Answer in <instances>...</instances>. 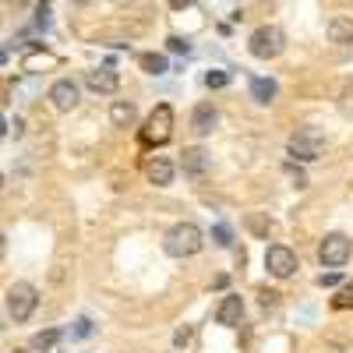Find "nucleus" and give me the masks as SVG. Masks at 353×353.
<instances>
[{
    "label": "nucleus",
    "instance_id": "obj_1",
    "mask_svg": "<svg viewBox=\"0 0 353 353\" xmlns=\"http://www.w3.org/2000/svg\"><path fill=\"white\" fill-rule=\"evenodd\" d=\"M163 248L170 258H191L205 248V233L194 226V223H176L166 230V237H163Z\"/></svg>",
    "mask_w": 353,
    "mask_h": 353
},
{
    "label": "nucleus",
    "instance_id": "obj_2",
    "mask_svg": "<svg viewBox=\"0 0 353 353\" xmlns=\"http://www.w3.org/2000/svg\"><path fill=\"white\" fill-rule=\"evenodd\" d=\"M173 134V106L170 103H159L152 113H149V121H145L138 141L145 145V149H156V145H166Z\"/></svg>",
    "mask_w": 353,
    "mask_h": 353
},
{
    "label": "nucleus",
    "instance_id": "obj_3",
    "mask_svg": "<svg viewBox=\"0 0 353 353\" xmlns=\"http://www.w3.org/2000/svg\"><path fill=\"white\" fill-rule=\"evenodd\" d=\"M248 50H251V57H258V61H276V57L286 50V32L279 25H261V28L251 32Z\"/></svg>",
    "mask_w": 353,
    "mask_h": 353
},
{
    "label": "nucleus",
    "instance_id": "obj_4",
    "mask_svg": "<svg viewBox=\"0 0 353 353\" xmlns=\"http://www.w3.org/2000/svg\"><path fill=\"white\" fill-rule=\"evenodd\" d=\"M290 156L297 163H314L325 156V134L318 128H301L297 134L290 138Z\"/></svg>",
    "mask_w": 353,
    "mask_h": 353
},
{
    "label": "nucleus",
    "instance_id": "obj_5",
    "mask_svg": "<svg viewBox=\"0 0 353 353\" xmlns=\"http://www.w3.org/2000/svg\"><path fill=\"white\" fill-rule=\"evenodd\" d=\"M36 304H39V293H36L32 283H14L8 290V314L14 321H28L32 311H36Z\"/></svg>",
    "mask_w": 353,
    "mask_h": 353
},
{
    "label": "nucleus",
    "instance_id": "obj_6",
    "mask_svg": "<svg viewBox=\"0 0 353 353\" xmlns=\"http://www.w3.org/2000/svg\"><path fill=\"white\" fill-rule=\"evenodd\" d=\"M350 254H353V244H350V237H343V233H329L318 248L321 265H329V269H343V265L350 261Z\"/></svg>",
    "mask_w": 353,
    "mask_h": 353
},
{
    "label": "nucleus",
    "instance_id": "obj_7",
    "mask_svg": "<svg viewBox=\"0 0 353 353\" xmlns=\"http://www.w3.org/2000/svg\"><path fill=\"white\" fill-rule=\"evenodd\" d=\"M265 265H269V272L276 279H290L293 272H297V254H293L286 244H272L269 251H265Z\"/></svg>",
    "mask_w": 353,
    "mask_h": 353
},
{
    "label": "nucleus",
    "instance_id": "obj_8",
    "mask_svg": "<svg viewBox=\"0 0 353 353\" xmlns=\"http://www.w3.org/2000/svg\"><path fill=\"white\" fill-rule=\"evenodd\" d=\"M78 81H71V78H61V81H53V88H50V103L61 110V113H68V110H74L78 106Z\"/></svg>",
    "mask_w": 353,
    "mask_h": 353
},
{
    "label": "nucleus",
    "instance_id": "obj_9",
    "mask_svg": "<svg viewBox=\"0 0 353 353\" xmlns=\"http://www.w3.org/2000/svg\"><path fill=\"white\" fill-rule=\"evenodd\" d=\"M85 85L92 88V92H99V96H113L117 88H121V78H117V71L106 64V68L88 71V74H85Z\"/></svg>",
    "mask_w": 353,
    "mask_h": 353
},
{
    "label": "nucleus",
    "instance_id": "obj_10",
    "mask_svg": "<svg viewBox=\"0 0 353 353\" xmlns=\"http://www.w3.org/2000/svg\"><path fill=\"white\" fill-rule=\"evenodd\" d=\"M191 128H194V134H198V138H209V134L219 128V110H216L212 103L194 106V113H191Z\"/></svg>",
    "mask_w": 353,
    "mask_h": 353
},
{
    "label": "nucleus",
    "instance_id": "obj_11",
    "mask_svg": "<svg viewBox=\"0 0 353 353\" xmlns=\"http://www.w3.org/2000/svg\"><path fill=\"white\" fill-rule=\"evenodd\" d=\"M181 166H184V173H188V176H205V173L212 170V156L205 152L201 145H194V149H184Z\"/></svg>",
    "mask_w": 353,
    "mask_h": 353
},
{
    "label": "nucleus",
    "instance_id": "obj_12",
    "mask_svg": "<svg viewBox=\"0 0 353 353\" xmlns=\"http://www.w3.org/2000/svg\"><path fill=\"white\" fill-rule=\"evenodd\" d=\"M241 318H244V301L237 297V293L223 297V304H219V311H216V321H219V325L233 329V325H241Z\"/></svg>",
    "mask_w": 353,
    "mask_h": 353
},
{
    "label": "nucleus",
    "instance_id": "obj_13",
    "mask_svg": "<svg viewBox=\"0 0 353 353\" xmlns=\"http://www.w3.org/2000/svg\"><path fill=\"white\" fill-rule=\"evenodd\" d=\"M145 176H149V184H156V188H170L173 184V163L166 156H156V159L145 163Z\"/></svg>",
    "mask_w": 353,
    "mask_h": 353
},
{
    "label": "nucleus",
    "instance_id": "obj_14",
    "mask_svg": "<svg viewBox=\"0 0 353 353\" xmlns=\"http://www.w3.org/2000/svg\"><path fill=\"white\" fill-rule=\"evenodd\" d=\"M325 32H329V43H336V46H350V43H353V18L336 14V18L325 25Z\"/></svg>",
    "mask_w": 353,
    "mask_h": 353
},
{
    "label": "nucleus",
    "instance_id": "obj_15",
    "mask_svg": "<svg viewBox=\"0 0 353 353\" xmlns=\"http://www.w3.org/2000/svg\"><path fill=\"white\" fill-rule=\"evenodd\" d=\"M134 117H138L134 103L117 99V103L110 106V124H113V128H131V124H134Z\"/></svg>",
    "mask_w": 353,
    "mask_h": 353
},
{
    "label": "nucleus",
    "instance_id": "obj_16",
    "mask_svg": "<svg viewBox=\"0 0 353 353\" xmlns=\"http://www.w3.org/2000/svg\"><path fill=\"white\" fill-rule=\"evenodd\" d=\"M276 92H279V85H276L272 78H251V96H254V103L269 106V103L276 99Z\"/></svg>",
    "mask_w": 353,
    "mask_h": 353
},
{
    "label": "nucleus",
    "instance_id": "obj_17",
    "mask_svg": "<svg viewBox=\"0 0 353 353\" xmlns=\"http://www.w3.org/2000/svg\"><path fill=\"white\" fill-rule=\"evenodd\" d=\"M138 64H141L145 74H166V57L163 53H141Z\"/></svg>",
    "mask_w": 353,
    "mask_h": 353
},
{
    "label": "nucleus",
    "instance_id": "obj_18",
    "mask_svg": "<svg viewBox=\"0 0 353 353\" xmlns=\"http://www.w3.org/2000/svg\"><path fill=\"white\" fill-rule=\"evenodd\" d=\"M57 343H61V329H46V332H36L32 336V350L36 353H50Z\"/></svg>",
    "mask_w": 353,
    "mask_h": 353
},
{
    "label": "nucleus",
    "instance_id": "obj_19",
    "mask_svg": "<svg viewBox=\"0 0 353 353\" xmlns=\"http://www.w3.org/2000/svg\"><path fill=\"white\" fill-rule=\"evenodd\" d=\"M212 237H216V244H219V248H233V230H230L226 223H219V226L212 230Z\"/></svg>",
    "mask_w": 353,
    "mask_h": 353
},
{
    "label": "nucleus",
    "instance_id": "obj_20",
    "mask_svg": "<svg viewBox=\"0 0 353 353\" xmlns=\"http://www.w3.org/2000/svg\"><path fill=\"white\" fill-rule=\"evenodd\" d=\"M339 311H346V307H353V283H346L339 293H336V301H332Z\"/></svg>",
    "mask_w": 353,
    "mask_h": 353
},
{
    "label": "nucleus",
    "instance_id": "obj_21",
    "mask_svg": "<svg viewBox=\"0 0 353 353\" xmlns=\"http://www.w3.org/2000/svg\"><path fill=\"white\" fill-rule=\"evenodd\" d=\"M248 226L258 233V237H265V233H269L272 230V223L269 219H265V216H248Z\"/></svg>",
    "mask_w": 353,
    "mask_h": 353
},
{
    "label": "nucleus",
    "instance_id": "obj_22",
    "mask_svg": "<svg viewBox=\"0 0 353 353\" xmlns=\"http://www.w3.org/2000/svg\"><path fill=\"white\" fill-rule=\"evenodd\" d=\"M205 85H209V88H223V85H230V74L226 71H209V74H205Z\"/></svg>",
    "mask_w": 353,
    "mask_h": 353
},
{
    "label": "nucleus",
    "instance_id": "obj_23",
    "mask_svg": "<svg viewBox=\"0 0 353 353\" xmlns=\"http://www.w3.org/2000/svg\"><path fill=\"white\" fill-rule=\"evenodd\" d=\"M39 64H57V57L53 53H32V57H25V68H39Z\"/></svg>",
    "mask_w": 353,
    "mask_h": 353
},
{
    "label": "nucleus",
    "instance_id": "obj_24",
    "mask_svg": "<svg viewBox=\"0 0 353 353\" xmlns=\"http://www.w3.org/2000/svg\"><path fill=\"white\" fill-rule=\"evenodd\" d=\"M166 46H170L173 53H191V43H188V39H181V36H170V39H166Z\"/></svg>",
    "mask_w": 353,
    "mask_h": 353
},
{
    "label": "nucleus",
    "instance_id": "obj_25",
    "mask_svg": "<svg viewBox=\"0 0 353 353\" xmlns=\"http://www.w3.org/2000/svg\"><path fill=\"white\" fill-rule=\"evenodd\" d=\"M36 25L39 28H50V4H39L36 8Z\"/></svg>",
    "mask_w": 353,
    "mask_h": 353
},
{
    "label": "nucleus",
    "instance_id": "obj_26",
    "mask_svg": "<svg viewBox=\"0 0 353 353\" xmlns=\"http://www.w3.org/2000/svg\"><path fill=\"white\" fill-rule=\"evenodd\" d=\"M286 173H290V181H293V188H307V176H304L301 170H293V166H286Z\"/></svg>",
    "mask_w": 353,
    "mask_h": 353
},
{
    "label": "nucleus",
    "instance_id": "obj_27",
    "mask_svg": "<svg viewBox=\"0 0 353 353\" xmlns=\"http://www.w3.org/2000/svg\"><path fill=\"white\" fill-rule=\"evenodd\" d=\"M88 332H92V321H88V318H81L78 325H74V339H85Z\"/></svg>",
    "mask_w": 353,
    "mask_h": 353
},
{
    "label": "nucleus",
    "instance_id": "obj_28",
    "mask_svg": "<svg viewBox=\"0 0 353 353\" xmlns=\"http://www.w3.org/2000/svg\"><path fill=\"white\" fill-rule=\"evenodd\" d=\"M318 286H339V272H329V276H321Z\"/></svg>",
    "mask_w": 353,
    "mask_h": 353
},
{
    "label": "nucleus",
    "instance_id": "obj_29",
    "mask_svg": "<svg viewBox=\"0 0 353 353\" xmlns=\"http://www.w3.org/2000/svg\"><path fill=\"white\" fill-rule=\"evenodd\" d=\"M188 339H191V329H188V325H184L181 332H176V336H173V343H176V346H184Z\"/></svg>",
    "mask_w": 353,
    "mask_h": 353
},
{
    "label": "nucleus",
    "instance_id": "obj_30",
    "mask_svg": "<svg viewBox=\"0 0 353 353\" xmlns=\"http://www.w3.org/2000/svg\"><path fill=\"white\" fill-rule=\"evenodd\" d=\"M276 297H279V293H261V304H265V307H272Z\"/></svg>",
    "mask_w": 353,
    "mask_h": 353
},
{
    "label": "nucleus",
    "instance_id": "obj_31",
    "mask_svg": "<svg viewBox=\"0 0 353 353\" xmlns=\"http://www.w3.org/2000/svg\"><path fill=\"white\" fill-rule=\"evenodd\" d=\"M4 251H8V241H4V233H0V258H4Z\"/></svg>",
    "mask_w": 353,
    "mask_h": 353
},
{
    "label": "nucleus",
    "instance_id": "obj_32",
    "mask_svg": "<svg viewBox=\"0 0 353 353\" xmlns=\"http://www.w3.org/2000/svg\"><path fill=\"white\" fill-rule=\"evenodd\" d=\"M170 8H188V0H170Z\"/></svg>",
    "mask_w": 353,
    "mask_h": 353
},
{
    "label": "nucleus",
    "instance_id": "obj_33",
    "mask_svg": "<svg viewBox=\"0 0 353 353\" xmlns=\"http://www.w3.org/2000/svg\"><path fill=\"white\" fill-rule=\"evenodd\" d=\"M8 134V124H4V117H0V138H4Z\"/></svg>",
    "mask_w": 353,
    "mask_h": 353
},
{
    "label": "nucleus",
    "instance_id": "obj_34",
    "mask_svg": "<svg viewBox=\"0 0 353 353\" xmlns=\"http://www.w3.org/2000/svg\"><path fill=\"white\" fill-rule=\"evenodd\" d=\"M8 4H14V8H25V4H28V0H8Z\"/></svg>",
    "mask_w": 353,
    "mask_h": 353
},
{
    "label": "nucleus",
    "instance_id": "obj_35",
    "mask_svg": "<svg viewBox=\"0 0 353 353\" xmlns=\"http://www.w3.org/2000/svg\"><path fill=\"white\" fill-rule=\"evenodd\" d=\"M4 61H8V53H4V50H0V64H4Z\"/></svg>",
    "mask_w": 353,
    "mask_h": 353
},
{
    "label": "nucleus",
    "instance_id": "obj_36",
    "mask_svg": "<svg viewBox=\"0 0 353 353\" xmlns=\"http://www.w3.org/2000/svg\"><path fill=\"white\" fill-rule=\"evenodd\" d=\"M113 4H131V0H113Z\"/></svg>",
    "mask_w": 353,
    "mask_h": 353
},
{
    "label": "nucleus",
    "instance_id": "obj_37",
    "mask_svg": "<svg viewBox=\"0 0 353 353\" xmlns=\"http://www.w3.org/2000/svg\"><path fill=\"white\" fill-rule=\"evenodd\" d=\"M74 4H88V0H74Z\"/></svg>",
    "mask_w": 353,
    "mask_h": 353
},
{
    "label": "nucleus",
    "instance_id": "obj_38",
    "mask_svg": "<svg viewBox=\"0 0 353 353\" xmlns=\"http://www.w3.org/2000/svg\"><path fill=\"white\" fill-rule=\"evenodd\" d=\"M14 353H28V350H14Z\"/></svg>",
    "mask_w": 353,
    "mask_h": 353
},
{
    "label": "nucleus",
    "instance_id": "obj_39",
    "mask_svg": "<svg viewBox=\"0 0 353 353\" xmlns=\"http://www.w3.org/2000/svg\"><path fill=\"white\" fill-rule=\"evenodd\" d=\"M0 188H4V176H0Z\"/></svg>",
    "mask_w": 353,
    "mask_h": 353
}]
</instances>
